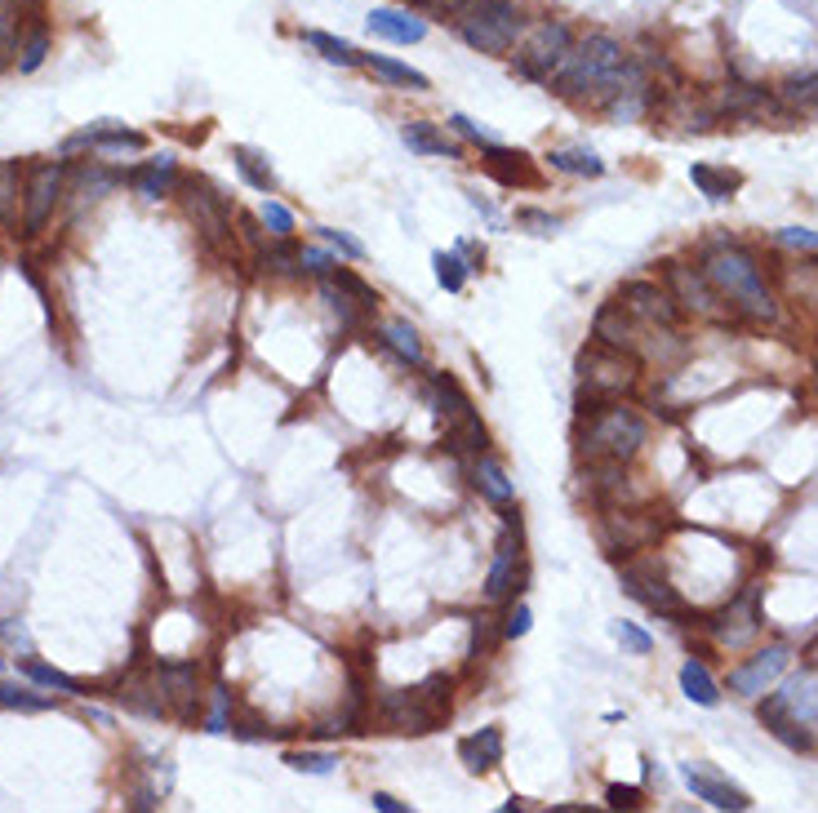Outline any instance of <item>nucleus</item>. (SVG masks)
<instances>
[{
  "mask_svg": "<svg viewBox=\"0 0 818 813\" xmlns=\"http://www.w3.org/2000/svg\"><path fill=\"white\" fill-rule=\"evenodd\" d=\"M187 213H191L196 227H205L209 236H227V209H222V200H218L205 183H187Z\"/></svg>",
  "mask_w": 818,
  "mask_h": 813,
  "instance_id": "20",
  "label": "nucleus"
},
{
  "mask_svg": "<svg viewBox=\"0 0 818 813\" xmlns=\"http://www.w3.org/2000/svg\"><path fill=\"white\" fill-rule=\"evenodd\" d=\"M778 240L783 244H796V249H818V231H800V227H783Z\"/></svg>",
  "mask_w": 818,
  "mask_h": 813,
  "instance_id": "48",
  "label": "nucleus"
},
{
  "mask_svg": "<svg viewBox=\"0 0 818 813\" xmlns=\"http://www.w3.org/2000/svg\"><path fill=\"white\" fill-rule=\"evenodd\" d=\"M286 764L299 769V773H330L334 769V755H325V751H290Z\"/></svg>",
  "mask_w": 818,
  "mask_h": 813,
  "instance_id": "42",
  "label": "nucleus"
},
{
  "mask_svg": "<svg viewBox=\"0 0 818 813\" xmlns=\"http://www.w3.org/2000/svg\"><path fill=\"white\" fill-rule=\"evenodd\" d=\"M623 587H628V596L632 601H641L645 609H659V614H681L685 605H681V596H676V587L663 579V570H654V565H628L623 570Z\"/></svg>",
  "mask_w": 818,
  "mask_h": 813,
  "instance_id": "11",
  "label": "nucleus"
},
{
  "mask_svg": "<svg viewBox=\"0 0 818 813\" xmlns=\"http://www.w3.org/2000/svg\"><path fill=\"white\" fill-rule=\"evenodd\" d=\"M196 663H161L156 667V689L165 698V707H178V711H191V698H196Z\"/></svg>",
  "mask_w": 818,
  "mask_h": 813,
  "instance_id": "16",
  "label": "nucleus"
},
{
  "mask_svg": "<svg viewBox=\"0 0 818 813\" xmlns=\"http://www.w3.org/2000/svg\"><path fill=\"white\" fill-rule=\"evenodd\" d=\"M690 178H694V187H698L703 196H712V200H725V196H734V191L743 187V178H738L734 169H712V165H694Z\"/></svg>",
  "mask_w": 818,
  "mask_h": 813,
  "instance_id": "27",
  "label": "nucleus"
},
{
  "mask_svg": "<svg viewBox=\"0 0 818 813\" xmlns=\"http://www.w3.org/2000/svg\"><path fill=\"white\" fill-rule=\"evenodd\" d=\"M365 23H370L374 37H383V41H392V45H414V41L427 37V23L414 19V14H405V10H374Z\"/></svg>",
  "mask_w": 818,
  "mask_h": 813,
  "instance_id": "18",
  "label": "nucleus"
},
{
  "mask_svg": "<svg viewBox=\"0 0 818 813\" xmlns=\"http://www.w3.org/2000/svg\"><path fill=\"white\" fill-rule=\"evenodd\" d=\"M548 160H552V169H561V174H579V178H601V174H605L601 156H597V152H588V147H561V152H552Z\"/></svg>",
  "mask_w": 818,
  "mask_h": 813,
  "instance_id": "26",
  "label": "nucleus"
},
{
  "mask_svg": "<svg viewBox=\"0 0 818 813\" xmlns=\"http://www.w3.org/2000/svg\"><path fill=\"white\" fill-rule=\"evenodd\" d=\"M0 707L10 711H50V698L32 694V689H19V685H6L0 680Z\"/></svg>",
  "mask_w": 818,
  "mask_h": 813,
  "instance_id": "36",
  "label": "nucleus"
},
{
  "mask_svg": "<svg viewBox=\"0 0 818 813\" xmlns=\"http://www.w3.org/2000/svg\"><path fill=\"white\" fill-rule=\"evenodd\" d=\"M667 281L676 290V303L698 316V321H725V299L712 290V281L703 277V271H690V267H672Z\"/></svg>",
  "mask_w": 818,
  "mask_h": 813,
  "instance_id": "9",
  "label": "nucleus"
},
{
  "mask_svg": "<svg viewBox=\"0 0 818 813\" xmlns=\"http://www.w3.org/2000/svg\"><path fill=\"white\" fill-rule=\"evenodd\" d=\"M703 277L712 281V290L725 299V308L743 312L747 321H774V299L760 281V267L743 244H721L707 253Z\"/></svg>",
  "mask_w": 818,
  "mask_h": 813,
  "instance_id": "1",
  "label": "nucleus"
},
{
  "mask_svg": "<svg viewBox=\"0 0 818 813\" xmlns=\"http://www.w3.org/2000/svg\"><path fill=\"white\" fill-rule=\"evenodd\" d=\"M321 240H325V244H334V249H339V253H348V258H365V244H361L356 236L339 231V227H321Z\"/></svg>",
  "mask_w": 818,
  "mask_h": 813,
  "instance_id": "45",
  "label": "nucleus"
},
{
  "mask_svg": "<svg viewBox=\"0 0 818 813\" xmlns=\"http://www.w3.org/2000/svg\"><path fill=\"white\" fill-rule=\"evenodd\" d=\"M334 285H339L343 294H352V299H356L365 312H370V308H379V294H374V290H370L361 277H352V271H334Z\"/></svg>",
  "mask_w": 818,
  "mask_h": 813,
  "instance_id": "41",
  "label": "nucleus"
},
{
  "mask_svg": "<svg viewBox=\"0 0 818 813\" xmlns=\"http://www.w3.org/2000/svg\"><path fill=\"white\" fill-rule=\"evenodd\" d=\"M379 81H387V85H405V90H427V76L423 72H414V67H405V63H396V59H383V54H365L361 59Z\"/></svg>",
  "mask_w": 818,
  "mask_h": 813,
  "instance_id": "25",
  "label": "nucleus"
},
{
  "mask_svg": "<svg viewBox=\"0 0 818 813\" xmlns=\"http://www.w3.org/2000/svg\"><path fill=\"white\" fill-rule=\"evenodd\" d=\"M472 480H476V489H480L489 502H498V507H507V502L516 498V484L507 480V471H503L494 458H485V454L472 462Z\"/></svg>",
  "mask_w": 818,
  "mask_h": 813,
  "instance_id": "23",
  "label": "nucleus"
},
{
  "mask_svg": "<svg viewBox=\"0 0 818 813\" xmlns=\"http://www.w3.org/2000/svg\"><path fill=\"white\" fill-rule=\"evenodd\" d=\"M485 445H489V431L480 427V418H476V414H467L463 423H454V427H449V449L485 454Z\"/></svg>",
  "mask_w": 818,
  "mask_h": 813,
  "instance_id": "32",
  "label": "nucleus"
},
{
  "mask_svg": "<svg viewBox=\"0 0 818 813\" xmlns=\"http://www.w3.org/2000/svg\"><path fill=\"white\" fill-rule=\"evenodd\" d=\"M614 636H619V645L632 649V654H650V645H654L636 623H614Z\"/></svg>",
  "mask_w": 818,
  "mask_h": 813,
  "instance_id": "46",
  "label": "nucleus"
},
{
  "mask_svg": "<svg viewBox=\"0 0 818 813\" xmlns=\"http://www.w3.org/2000/svg\"><path fill=\"white\" fill-rule=\"evenodd\" d=\"M760 720H765V729H769L774 738H783L787 747H809L805 725L818 720V685H814L809 676L783 685L778 694H769V698L760 702Z\"/></svg>",
  "mask_w": 818,
  "mask_h": 813,
  "instance_id": "4",
  "label": "nucleus"
},
{
  "mask_svg": "<svg viewBox=\"0 0 818 813\" xmlns=\"http://www.w3.org/2000/svg\"><path fill=\"white\" fill-rule=\"evenodd\" d=\"M236 169H240V178H245L249 187H258V191H271V187H277V174H271L267 156H258V152H249V147H236Z\"/></svg>",
  "mask_w": 818,
  "mask_h": 813,
  "instance_id": "31",
  "label": "nucleus"
},
{
  "mask_svg": "<svg viewBox=\"0 0 818 813\" xmlns=\"http://www.w3.org/2000/svg\"><path fill=\"white\" fill-rule=\"evenodd\" d=\"M685 773V782H690V791L698 795V800H707L712 809H752V800H747V791H738L734 782H725L721 773H712L707 764H685L681 769Z\"/></svg>",
  "mask_w": 818,
  "mask_h": 813,
  "instance_id": "14",
  "label": "nucleus"
},
{
  "mask_svg": "<svg viewBox=\"0 0 818 813\" xmlns=\"http://www.w3.org/2000/svg\"><path fill=\"white\" fill-rule=\"evenodd\" d=\"M636 383V356L610 343H592L579 356V396L583 400H610Z\"/></svg>",
  "mask_w": 818,
  "mask_h": 813,
  "instance_id": "6",
  "label": "nucleus"
},
{
  "mask_svg": "<svg viewBox=\"0 0 818 813\" xmlns=\"http://www.w3.org/2000/svg\"><path fill=\"white\" fill-rule=\"evenodd\" d=\"M619 308H623L632 321H641V325H654V330H672V321H676V308H672V299H667L659 285H645V281L628 285V290L619 294Z\"/></svg>",
  "mask_w": 818,
  "mask_h": 813,
  "instance_id": "12",
  "label": "nucleus"
},
{
  "mask_svg": "<svg viewBox=\"0 0 818 813\" xmlns=\"http://www.w3.org/2000/svg\"><path fill=\"white\" fill-rule=\"evenodd\" d=\"M449 707V680L432 676L418 689H387L379 698V716L392 733H432Z\"/></svg>",
  "mask_w": 818,
  "mask_h": 813,
  "instance_id": "3",
  "label": "nucleus"
},
{
  "mask_svg": "<svg viewBox=\"0 0 818 813\" xmlns=\"http://www.w3.org/2000/svg\"><path fill=\"white\" fill-rule=\"evenodd\" d=\"M379 334H383V343H387L401 361L423 365V343H418V334H414V325H410V321H387Z\"/></svg>",
  "mask_w": 818,
  "mask_h": 813,
  "instance_id": "28",
  "label": "nucleus"
},
{
  "mask_svg": "<svg viewBox=\"0 0 818 813\" xmlns=\"http://www.w3.org/2000/svg\"><path fill=\"white\" fill-rule=\"evenodd\" d=\"M529 623H534L529 605H516V609L507 614V623H503V636H507V640H516V636H525V632H529Z\"/></svg>",
  "mask_w": 818,
  "mask_h": 813,
  "instance_id": "47",
  "label": "nucleus"
},
{
  "mask_svg": "<svg viewBox=\"0 0 818 813\" xmlns=\"http://www.w3.org/2000/svg\"><path fill=\"white\" fill-rule=\"evenodd\" d=\"M14 50H19V19L10 6H0V63H10Z\"/></svg>",
  "mask_w": 818,
  "mask_h": 813,
  "instance_id": "43",
  "label": "nucleus"
},
{
  "mask_svg": "<svg viewBox=\"0 0 818 813\" xmlns=\"http://www.w3.org/2000/svg\"><path fill=\"white\" fill-rule=\"evenodd\" d=\"M45 54H50V32L45 28H32L28 41L19 45V72H37L45 63Z\"/></svg>",
  "mask_w": 818,
  "mask_h": 813,
  "instance_id": "35",
  "label": "nucleus"
},
{
  "mask_svg": "<svg viewBox=\"0 0 818 813\" xmlns=\"http://www.w3.org/2000/svg\"><path fill=\"white\" fill-rule=\"evenodd\" d=\"M787 663H791V649H787V645H769V649H760L752 663H743V667L729 671V689L743 694V698H760V694L787 671Z\"/></svg>",
  "mask_w": 818,
  "mask_h": 813,
  "instance_id": "10",
  "label": "nucleus"
},
{
  "mask_svg": "<svg viewBox=\"0 0 818 813\" xmlns=\"http://www.w3.org/2000/svg\"><path fill=\"white\" fill-rule=\"evenodd\" d=\"M299 267L317 271V277H330V271H334V262H330L321 249H303V253H299Z\"/></svg>",
  "mask_w": 818,
  "mask_h": 813,
  "instance_id": "49",
  "label": "nucleus"
},
{
  "mask_svg": "<svg viewBox=\"0 0 818 813\" xmlns=\"http://www.w3.org/2000/svg\"><path fill=\"white\" fill-rule=\"evenodd\" d=\"M59 196H63V165H59V160H54V165H50V160L37 165V169L28 174V196H23V227H28V236L41 231V227L50 222Z\"/></svg>",
  "mask_w": 818,
  "mask_h": 813,
  "instance_id": "8",
  "label": "nucleus"
},
{
  "mask_svg": "<svg viewBox=\"0 0 818 813\" xmlns=\"http://www.w3.org/2000/svg\"><path fill=\"white\" fill-rule=\"evenodd\" d=\"M325 303L334 308V316H339V321H343L348 330L356 325V312H365V308H361V303H356L352 294H343V290H339L334 281H325Z\"/></svg>",
  "mask_w": 818,
  "mask_h": 813,
  "instance_id": "39",
  "label": "nucleus"
},
{
  "mask_svg": "<svg viewBox=\"0 0 818 813\" xmlns=\"http://www.w3.org/2000/svg\"><path fill=\"white\" fill-rule=\"evenodd\" d=\"M458 37L480 54H507L520 37V19L511 0H472L458 19Z\"/></svg>",
  "mask_w": 818,
  "mask_h": 813,
  "instance_id": "5",
  "label": "nucleus"
},
{
  "mask_svg": "<svg viewBox=\"0 0 818 813\" xmlns=\"http://www.w3.org/2000/svg\"><path fill=\"white\" fill-rule=\"evenodd\" d=\"M427 400H432V409L445 418V427H454V423H463V418L472 414V400L463 396V387H458L449 374H436V378H432Z\"/></svg>",
  "mask_w": 818,
  "mask_h": 813,
  "instance_id": "21",
  "label": "nucleus"
},
{
  "mask_svg": "<svg viewBox=\"0 0 818 813\" xmlns=\"http://www.w3.org/2000/svg\"><path fill=\"white\" fill-rule=\"evenodd\" d=\"M570 45H574V37H570L566 23H538V28L529 32V41L520 45V54H516V72L529 76V81L552 76L557 63L570 54Z\"/></svg>",
  "mask_w": 818,
  "mask_h": 813,
  "instance_id": "7",
  "label": "nucleus"
},
{
  "mask_svg": "<svg viewBox=\"0 0 818 813\" xmlns=\"http://www.w3.org/2000/svg\"><path fill=\"white\" fill-rule=\"evenodd\" d=\"M374 809H383V813H405V804H401L396 795H387V791L374 795Z\"/></svg>",
  "mask_w": 818,
  "mask_h": 813,
  "instance_id": "54",
  "label": "nucleus"
},
{
  "mask_svg": "<svg viewBox=\"0 0 818 813\" xmlns=\"http://www.w3.org/2000/svg\"><path fill=\"white\" fill-rule=\"evenodd\" d=\"M19 667L32 676V680H41V685H50V689H63V694H81V685L72 680V676H63V671H54V667H45V663H37V658H19Z\"/></svg>",
  "mask_w": 818,
  "mask_h": 813,
  "instance_id": "38",
  "label": "nucleus"
},
{
  "mask_svg": "<svg viewBox=\"0 0 818 813\" xmlns=\"http://www.w3.org/2000/svg\"><path fill=\"white\" fill-rule=\"evenodd\" d=\"M262 262H267L271 271H294L299 253H290V249H262Z\"/></svg>",
  "mask_w": 818,
  "mask_h": 813,
  "instance_id": "50",
  "label": "nucleus"
},
{
  "mask_svg": "<svg viewBox=\"0 0 818 813\" xmlns=\"http://www.w3.org/2000/svg\"><path fill=\"white\" fill-rule=\"evenodd\" d=\"M641 445H645V418L628 405L592 409L588 427L579 431V449L588 462H619L623 467Z\"/></svg>",
  "mask_w": 818,
  "mask_h": 813,
  "instance_id": "2",
  "label": "nucleus"
},
{
  "mask_svg": "<svg viewBox=\"0 0 818 813\" xmlns=\"http://www.w3.org/2000/svg\"><path fill=\"white\" fill-rule=\"evenodd\" d=\"M432 262H436V281H441L449 294H458V290L467 285V262H463V253H436Z\"/></svg>",
  "mask_w": 818,
  "mask_h": 813,
  "instance_id": "34",
  "label": "nucleus"
},
{
  "mask_svg": "<svg viewBox=\"0 0 818 813\" xmlns=\"http://www.w3.org/2000/svg\"><path fill=\"white\" fill-rule=\"evenodd\" d=\"M520 222H525V227H534V236H552V231H557V218L534 213V209H525V213H520Z\"/></svg>",
  "mask_w": 818,
  "mask_h": 813,
  "instance_id": "52",
  "label": "nucleus"
},
{
  "mask_svg": "<svg viewBox=\"0 0 818 813\" xmlns=\"http://www.w3.org/2000/svg\"><path fill=\"white\" fill-rule=\"evenodd\" d=\"M458 760L472 769V773H485V769H494L498 760H503V729H480V733H472V738H463L458 742Z\"/></svg>",
  "mask_w": 818,
  "mask_h": 813,
  "instance_id": "19",
  "label": "nucleus"
},
{
  "mask_svg": "<svg viewBox=\"0 0 818 813\" xmlns=\"http://www.w3.org/2000/svg\"><path fill=\"white\" fill-rule=\"evenodd\" d=\"M19 209V165L0 160V222H10Z\"/></svg>",
  "mask_w": 818,
  "mask_h": 813,
  "instance_id": "37",
  "label": "nucleus"
},
{
  "mask_svg": "<svg viewBox=\"0 0 818 813\" xmlns=\"http://www.w3.org/2000/svg\"><path fill=\"white\" fill-rule=\"evenodd\" d=\"M401 138H405V147L418 152V156H458V143L445 138V134H441L436 125H427V121H410V125L401 129Z\"/></svg>",
  "mask_w": 818,
  "mask_h": 813,
  "instance_id": "22",
  "label": "nucleus"
},
{
  "mask_svg": "<svg viewBox=\"0 0 818 813\" xmlns=\"http://www.w3.org/2000/svg\"><path fill=\"white\" fill-rule=\"evenodd\" d=\"M262 222L271 227V236H277V240H286V236L294 231L290 209H286V205H277V200H267V205H262Z\"/></svg>",
  "mask_w": 818,
  "mask_h": 813,
  "instance_id": "44",
  "label": "nucleus"
},
{
  "mask_svg": "<svg viewBox=\"0 0 818 813\" xmlns=\"http://www.w3.org/2000/svg\"><path fill=\"white\" fill-rule=\"evenodd\" d=\"M756 601H760V592L756 587H747L729 609H721L716 614V623H712V632H716V640L721 645H729V649H738V645H747L756 632H760V614H756Z\"/></svg>",
  "mask_w": 818,
  "mask_h": 813,
  "instance_id": "13",
  "label": "nucleus"
},
{
  "mask_svg": "<svg viewBox=\"0 0 818 813\" xmlns=\"http://www.w3.org/2000/svg\"><path fill=\"white\" fill-rule=\"evenodd\" d=\"M485 160H489V174H494V178H503L507 187H511V183H520V178H529V169H525V152H507V147L489 143V147H485Z\"/></svg>",
  "mask_w": 818,
  "mask_h": 813,
  "instance_id": "29",
  "label": "nucleus"
},
{
  "mask_svg": "<svg viewBox=\"0 0 818 813\" xmlns=\"http://www.w3.org/2000/svg\"><path fill=\"white\" fill-rule=\"evenodd\" d=\"M449 125H454V129H458V134H463V138H472V143H485V147H489V143H494V138H489V134H485V129H480V125H472V121H467V116H449Z\"/></svg>",
  "mask_w": 818,
  "mask_h": 813,
  "instance_id": "53",
  "label": "nucleus"
},
{
  "mask_svg": "<svg viewBox=\"0 0 818 813\" xmlns=\"http://www.w3.org/2000/svg\"><path fill=\"white\" fill-rule=\"evenodd\" d=\"M605 800H610L614 809H636V804H641V791H636V786H610Z\"/></svg>",
  "mask_w": 818,
  "mask_h": 813,
  "instance_id": "51",
  "label": "nucleus"
},
{
  "mask_svg": "<svg viewBox=\"0 0 818 813\" xmlns=\"http://www.w3.org/2000/svg\"><path fill=\"white\" fill-rule=\"evenodd\" d=\"M681 689H685V698L698 702V707H716V702H721V689H716L712 671H707L698 658H690V663L681 667Z\"/></svg>",
  "mask_w": 818,
  "mask_h": 813,
  "instance_id": "24",
  "label": "nucleus"
},
{
  "mask_svg": "<svg viewBox=\"0 0 818 813\" xmlns=\"http://www.w3.org/2000/svg\"><path fill=\"white\" fill-rule=\"evenodd\" d=\"M783 103H791V107H818V72L805 76V81H787L783 85Z\"/></svg>",
  "mask_w": 818,
  "mask_h": 813,
  "instance_id": "40",
  "label": "nucleus"
},
{
  "mask_svg": "<svg viewBox=\"0 0 818 813\" xmlns=\"http://www.w3.org/2000/svg\"><path fill=\"white\" fill-rule=\"evenodd\" d=\"M76 147L138 152V147H143V134H134V129H125V125H116V121H99V125H90V129H81V134H72V138L63 143V152H76Z\"/></svg>",
  "mask_w": 818,
  "mask_h": 813,
  "instance_id": "17",
  "label": "nucleus"
},
{
  "mask_svg": "<svg viewBox=\"0 0 818 813\" xmlns=\"http://www.w3.org/2000/svg\"><path fill=\"white\" fill-rule=\"evenodd\" d=\"M516 570H520V533H503L498 548H494V565L485 574V596L489 601H507L511 587H516Z\"/></svg>",
  "mask_w": 818,
  "mask_h": 813,
  "instance_id": "15",
  "label": "nucleus"
},
{
  "mask_svg": "<svg viewBox=\"0 0 818 813\" xmlns=\"http://www.w3.org/2000/svg\"><path fill=\"white\" fill-rule=\"evenodd\" d=\"M130 183H134L147 200H161V196L169 191V183H174V160H169V156H161V160H152L147 169H138Z\"/></svg>",
  "mask_w": 818,
  "mask_h": 813,
  "instance_id": "30",
  "label": "nucleus"
},
{
  "mask_svg": "<svg viewBox=\"0 0 818 813\" xmlns=\"http://www.w3.org/2000/svg\"><path fill=\"white\" fill-rule=\"evenodd\" d=\"M308 45H312V50H321V59H325V63H339V67H356V63H361V54H356L348 41L330 37V32H308Z\"/></svg>",
  "mask_w": 818,
  "mask_h": 813,
  "instance_id": "33",
  "label": "nucleus"
}]
</instances>
